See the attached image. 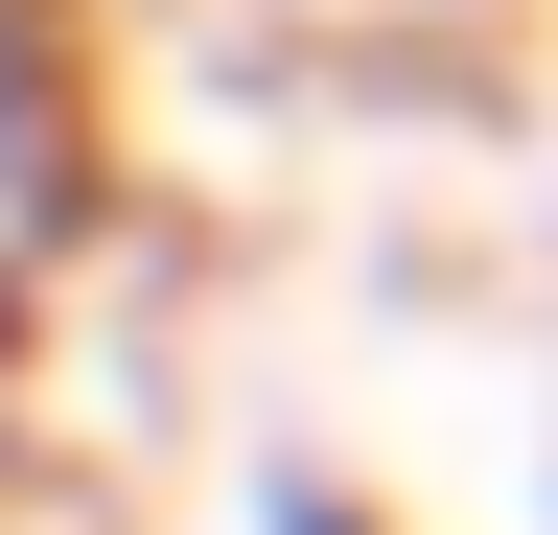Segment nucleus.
<instances>
[{
	"label": "nucleus",
	"instance_id": "f257e3e1",
	"mask_svg": "<svg viewBox=\"0 0 558 535\" xmlns=\"http://www.w3.org/2000/svg\"><path fill=\"white\" fill-rule=\"evenodd\" d=\"M279 535H349V512H279Z\"/></svg>",
	"mask_w": 558,
	"mask_h": 535
}]
</instances>
